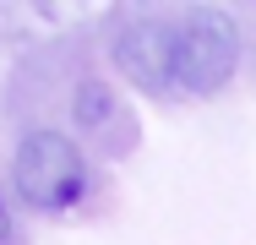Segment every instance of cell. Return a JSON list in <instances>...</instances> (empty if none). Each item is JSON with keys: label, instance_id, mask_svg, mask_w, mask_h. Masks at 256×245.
<instances>
[{"label": "cell", "instance_id": "6da1fadb", "mask_svg": "<svg viewBox=\"0 0 256 245\" xmlns=\"http://www.w3.org/2000/svg\"><path fill=\"white\" fill-rule=\"evenodd\" d=\"M11 186L33 212H66L88 191V158L66 131L33 126L11 152Z\"/></svg>", "mask_w": 256, "mask_h": 245}, {"label": "cell", "instance_id": "7a4b0ae2", "mask_svg": "<svg viewBox=\"0 0 256 245\" xmlns=\"http://www.w3.org/2000/svg\"><path fill=\"white\" fill-rule=\"evenodd\" d=\"M240 66V28L229 11L196 6L174 22V88L180 93H218Z\"/></svg>", "mask_w": 256, "mask_h": 245}, {"label": "cell", "instance_id": "3957f363", "mask_svg": "<svg viewBox=\"0 0 256 245\" xmlns=\"http://www.w3.org/2000/svg\"><path fill=\"white\" fill-rule=\"evenodd\" d=\"M114 66L131 88L169 93L174 88V22H164V16L126 22L120 38H114Z\"/></svg>", "mask_w": 256, "mask_h": 245}, {"label": "cell", "instance_id": "277c9868", "mask_svg": "<svg viewBox=\"0 0 256 245\" xmlns=\"http://www.w3.org/2000/svg\"><path fill=\"white\" fill-rule=\"evenodd\" d=\"M71 120H76V131L93 136L104 152H114V147L131 142V136H126V131H131V114H126L120 93H114L109 82H98V76H88V82L76 88V98H71Z\"/></svg>", "mask_w": 256, "mask_h": 245}, {"label": "cell", "instance_id": "5b68a950", "mask_svg": "<svg viewBox=\"0 0 256 245\" xmlns=\"http://www.w3.org/2000/svg\"><path fill=\"white\" fill-rule=\"evenodd\" d=\"M11 240V212H6V196H0V245Z\"/></svg>", "mask_w": 256, "mask_h": 245}]
</instances>
